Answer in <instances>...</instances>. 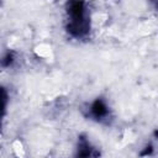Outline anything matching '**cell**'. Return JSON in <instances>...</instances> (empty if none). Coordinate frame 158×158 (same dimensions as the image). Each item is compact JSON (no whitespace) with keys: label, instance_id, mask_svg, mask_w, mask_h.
<instances>
[{"label":"cell","instance_id":"cell-5","mask_svg":"<svg viewBox=\"0 0 158 158\" xmlns=\"http://www.w3.org/2000/svg\"><path fill=\"white\" fill-rule=\"evenodd\" d=\"M152 2H153V4H154V6L158 9V0H152Z\"/></svg>","mask_w":158,"mask_h":158},{"label":"cell","instance_id":"cell-3","mask_svg":"<svg viewBox=\"0 0 158 158\" xmlns=\"http://www.w3.org/2000/svg\"><path fill=\"white\" fill-rule=\"evenodd\" d=\"M96 154L98 153H94V148L90 146L89 141L84 137H80L78 143V156L89 157V156H96Z\"/></svg>","mask_w":158,"mask_h":158},{"label":"cell","instance_id":"cell-4","mask_svg":"<svg viewBox=\"0 0 158 158\" xmlns=\"http://www.w3.org/2000/svg\"><path fill=\"white\" fill-rule=\"evenodd\" d=\"M12 62H14V54H12L11 52H7V53L4 56V58H2V65H4V67H9Z\"/></svg>","mask_w":158,"mask_h":158},{"label":"cell","instance_id":"cell-1","mask_svg":"<svg viewBox=\"0 0 158 158\" xmlns=\"http://www.w3.org/2000/svg\"><path fill=\"white\" fill-rule=\"evenodd\" d=\"M68 33L74 38H84L90 31V19L84 0H67L65 4Z\"/></svg>","mask_w":158,"mask_h":158},{"label":"cell","instance_id":"cell-2","mask_svg":"<svg viewBox=\"0 0 158 158\" xmlns=\"http://www.w3.org/2000/svg\"><path fill=\"white\" fill-rule=\"evenodd\" d=\"M89 115H90V117H93L96 121H105L110 117V110H109L106 102L102 99L98 98L90 104Z\"/></svg>","mask_w":158,"mask_h":158}]
</instances>
